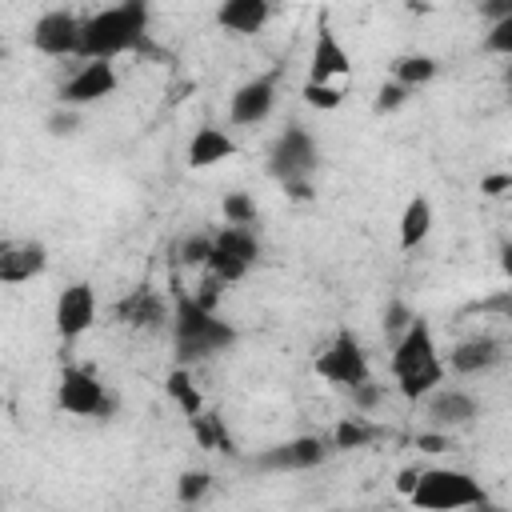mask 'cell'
I'll list each match as a JSON object with an SVG mask.
<instances>
[{
	"label": "cell",
	"instance_id": "6da1fadb",
	"mask_svg": "<svg viewBox=\"0 0 512 512\" xmlns=\"http://www.w3.org/2000/svg\"><path fill=\"white\" fill-rule=\"evenodd\" d=\"M388 372L396 380V392L404 400H428L440 384H444V356L436 348V332L428 316H412V324L392 340V356H388Z\"/></svg>",
	"mask_w": 512,
	"mask_h": 512
},
{
	"label": "cell",
	"instance_id": "7a4b0ae2",
	"mask_svg": "<svg viewBox=\"0 0 512 512\" xmlns=\"http://www.w3.org/2000/svg\"><path fill=\"white\" fill-rule=\"evenodd\" d=\"M148 20H152L148 0H116V4L84 16L80 60H116L124 52H144Z\"/></svg>",
	"mask_w": 512,
	"mask_h": 512
},
{
	"label": "cell",
	"instance_id": "3957f363",
	"mask_svg": "<svg viewBox=\"0 0 512 512\" xmlns=\"http://www.w3.org/2000/svg\"><path fill=\"white\" fill-rule=\"evenodd\" d=\"M172 348H176V364H204L220 352H228L236 344V328L208 304H200L196 296L180 292L172 300Z\"/></svg>",
	"mask_w": 512,
	"mask_h": 512
},
{
	"label": "cell",
	"instance_id": "277c9868",
	"mask_svg": "<svg viewBox=\"0 0 512 512\" xmlns=\"http://www.w3.org/2000/svg\"><path fill=\"white\" fill-rule=\"evenodd\" d=\"M412 508H432V512H456V508H480L488 504V492L476 476L460 468H420L416 484L408 492Z\"/></svg>",
	"mask_w": 512,
	"mask_h": 512
},
{
	"label": "cell",
	"instance_id": "5b68a950",
	"mask_svg": "<svg viewBox=\"0 0 512 512\" xmlns=\"http://www.w3.org/2000/svg\"><path fill=\"white\" fill-rule=\"evenodd\" d=\"M56 404H60V412L80 416V420H112L116 408H120L116 392L92 368H84V364H64L60 368Z\"/></svg>",
	"mask_w": 512,
	"mask_h": 512
},
{
	"label": "cell",
	"instance_id": "8992f818",
	"mask_svg": "<svg viewBox=\"0 0 512 512\" xmlns=\"http://www.w3.org/2000/svg\"><path fill=\"white\" fill-rule=\"evenodd\" d=\"M316 376L328 380L332 388L348 392L364 380H372V364H368V352L360 344V336L352 328H336V336L316 352Z\"/></svg>",
	"mask_w": 512,
	"mask_h": 512
},
{
	"label": "cell",
	"instance_id": "52a82bcc",
	"mask_svg": "<svg viewBox=\"0 0 512 512\" xmlns=\"http://www.w3.org/2000/svg\"><path fill=\"white\" fill-rule=\"evenodd\" d=\"M268 172L284 184H296V180H316L320 172V144L316 136L304 128V124H288L272 148H268Z\"/></svg>",
	"mask_w": 512,
	"mask_h": 512
},
{
	"label": "cell",
	"instance_id": "ba28073f",
	"mask_svg": "<svg viewBox=\"0 0 512 512\" xmlns=\"http://www.w3.org/2000/svg\"><path fill=\"white\" fill-rule=\"evenodd\" d=\"M280 72H284V68H268V72L244 80V84L228 96V120H232L236 128H256V124H264V120L272 116L276 96H280Z\"/></svg>",
	"mask_w": 512,
	"mask_h": 512
},
{
	"label": "cell",
	"instance_id": "9c48e42d",
	"mask_svg": "<svg viewBox=\"0 0 512 512\" xmlns=\"http://www.w3.org/2000/svg\"><path fill=\"white\" fill-rule=\"evenodd\" d=\"M116 88H120V72H116L112 60H84V64L56 88V104L88 108V104L108 100Z\"/></svg>",
	"mask_w": 512,
	"mask_h": 512
},
{
	"label": "cell",
	"instance_id": "30bf717a",
	"mask_svg": "<svg viewBox=\"0 0 512 512\" xmlns=\"http://www.w3.org/2000/svg\"><path fill=\"white\" fill-rule=\"evenodd\" d=\"M336 448H332V436L324 440V436H292V440H280V444H272V448H264L260 456H256V468L260 472H312V468H320L328 456H332Z\"/></svg>",
	"mask_w": 512,
	"mask_h": 512
},
{
	"label": "cell",
	"instance_id": "8fae6325",
	"mask_svg": "<svg viewBox=\"0 0 512 512\" xmlns=\"http://www.w3.org/2000/svg\"><path fill=\"white\" fill-rule=\"evenodd\" d=\"M80 36H84V20L68 8H52L44 16H36L28 40L40 56H52V60H64V56H80Z\"/></svg>",
	"mask_w": 512,
	"mask_h": 512
},
{
	"label": "cell",
	"instance_id": "7c38bea8",
	"mask_svg": "<svg viewBox=\"0 0 512 512\" xmlns=\"http://www.w3.org/2000/svg\"><path fill=\"white\" fill-rule=\"evenodd\" d=\"M96 288L88 280H72L56 292V304H52V328L60 340H80L92 324H96Z\"/></svg>",
	"mask_w": 512,
	"mask_h": 512
},
{
	"label": "cell",
	"instance_id": "4fadbf2b",
	"mask_svg": "<svg viewBox=\"0 0 512 512\" xmlns=\"http://www.w3.org/2000/svg\"><path fill=\"white\" fill-rule=\"evenodd\" d=\"M112 316H116V324H124L132 332H160L172 324V300L164 292H156L152 284H140L116 300Z\"/></svg>",
	"mask_w": 512,
	"mask_h": 512
},
{
	"label": "cell",
	"instance_id": "5bb4252c",
	"mask_svg": "<svg viewBox=\"0 0 512 512\" xmlns=\"http://www.w3.org/2000/svg\"><path fill=\"white\" fill-rule=\"evenodd\" d=\"M352 72V56L348 48L340 44V36L332 32L328 20L316 24V40H312V56H308V80H320V84H336L340 76Z\"/></svg>",
	"mask_w": 512,
	"mask_h": 512
},
{
	"label": "cell",
	"instance_id": "9a60e30c",
	"mask_svg": "<svg viewBox=\"0 0 512 512\" xmlns=\"http://www.w3.org/2000/svg\"><path fill=\"white\" fill-rule=\"evenodd\" d=\"M48 268V248L32 236L24 240H4L0 244V280L4 284H28L36 276H44Z\"/></svg>",
	"mask_w": 512,
	"mask_h": 512
},
{
	"label": "cell",
	"instance_id": "2e32d148",
	"mask_svg": "<svg viewBox=\"0 0 512 512\" xmlns=\"http://www.w3.org/2000/svg\"><path fill=\"white\" fill-rule=\"evenodd\" d=\"M500 360H504V344H500L496 336H488V332L464 336V340H456V344L448 348V368H452L456 376H484V372H492Z\"/></svg>",
	"mask_w": 512,
	"mask_h": 512
},
{
	"label": "cell",
	"instance_id": "e0dca14e",
	"mask_svg": "<svg viewBox=\"0 0 512 512\" xmlns=\"http://www.w3.org/2000/svg\"><path fill=\"white\" fill-rule=\"evenodd\" d=\"M424 412H428V424H432V428L452 432V428L472 424V420L480 416V404H476V396H472V392L440 384V388H436V392L424 400Z\"/></svg>",
	"mask_w": 512,
	"mask_h": 512
},
{
	"label": "cell",
	"instance_id": "ac0fdd59",
	"mask_svg": "<svg viewBox=\"0 0 512 512\" xmlns=\"http://www.w3.org/2000/svg\"><path fill=\"white\" fill-rule=\"evenodd\" d=\"M240 152V144L232 140L228 128L220 124H200L188 140V168H216L224 160H232Z\"/></svg>",
	"mask_w": 512,
	"mask_h": 512
},
{
	"label": "cell",
	"instance_id": "d6986e66",
	"mask_svg": "<svg viewBox=\"0 0 512 512\" xmlns=\"http://www.w3.org/2000/svg\"><path fill=\"white\" fill-rule=\"evenodd\" d=\"M272 20V0H220L216 24L232 36H256Z\"/></svg>",
	"mask_w": 512,
	"mask_h": 512
},
{
	"label": "cell",
	"instance_id": "ffe728a7",
	"mask_svg": "<svg viewBox=\"0 0 512 512\" xmlns=\"http://www.w3.org/2000/svg\"><path fill=\"white\" fill-rule=\"evenodd\" d=\"M436 224V212H432V200L428 196H412L400 212V224H396V240H400V252H416L428 232Z\"/></svg>",
	"mask_w": 512,
	"mask_h": 512
},
{
	"label": "cell",
	"instance_id": "44dd1931",
	"mask_svg": "<svg viewBox=\"0 0 512 512\" xmlns=\"http://www.w3.org/2000/svg\"><path fill=\"white\" fill-rule=\"evenodd\" d=\"M188 428H192V436H196V444L204 448V452H220V456H236V440H232V432H228V424H224V416L220 412H196V416H188Z\"/></svg>",
	"mask_w": 512,
	"mask_h": 512
},
{
	"label": "cell",
	"instance_id": "7402d4cb",
	"mask_svg": "<svg viewBox=\"0 0 512 512\" xmlns=\"http://www.w3.org/2000/svg\"><path fill=\"white\" fill-rule=\"evenodd\" d=\"M212 236H216V252L236 256V260H244L248 268L260 260V240H256L252 228H244V224H224V228H216Z\"/></svg>",
	"mask_w": 512,
	"mask_h": 512
},
{
	"label": "cell",
	"instance_id": "603a6c76",
	"mask_svg": "<svg viewBox=\"0 0 512 512\" xmlns=\"http://www.w3.org/2000/svg\"><path fill=\"white\" fill-rule=\"evenodd\" d=\"M164 392H168V400H172L184 416L204 412V396H200V388H196V380H192V368H188V364H176V368L168 372Z\"/></svg>",
	"mask_w": 512,
	"mask_h": 512
},
{
	"label": "cell",
	"instance_id": "cb8c5ba5",
	"mask_svg": "<svg viewBox=\"0 0 512 512\" xmlns=\"http://www.w3.org/2000/svg\"><path fill=\"white\" fill-rule=\"evenodd\" d=\"M372 440H380V428L364 416V412H356V416H344L336 428H332V448L336 452H352V448H368Z\"/></svg>",
	"mask_w": 512,
	"mask_h": 512
},
{
	"label": "cell",
	"instance_id": "d4e9b609",
	"mask_svg": "<svg viewBox=\"0 0 512 512\" xmlns=\"http://www.w3.org/2000/svg\"><path fill=\"white\" fill-rule=\"evenodd\" d=\"M436 72H440V60L428 56V52H404V56L392 60V76L404 80L408 88H424V84H432Z\"/></svg>",
	"mask_w": 512,
	"mask_h": 512
},
{
	"label": "cell",
	"instance_id": "484cf974",
	"mask_svg": "<svg viewBox=\"0 0 512 512\" xmlns=\"http://www.w3.org/2000/svg\"><path fill=\"white\" fill-rule=\"evenodd\" d=\"M216 248V236L212 232H188L180 244H176V260L184 268H208V256Z\"/></svg>",
	"mask_w": 512,
	"mask_h": 512
},
{
	"label": "cell",
	"instance_id": "4316f807",
	"mask_svg": "<svg viewBox=\"0 0 512 512\" xmlns=\"http://www.w3.org/2000/svg\"><path fill=\"white\" fill-rule=\"evenodd\" d=\"M220 212H224V224H244V228H252V224L260 220V208H256V200H252L244 188L228 192V196L220 200Z\"/></svg>",
	"mask_w": 512,
	"mask_h": 512
},
{
	"label": "cell",
	"instance_id": "83f0119b",
	"mask_svg": "<svg viewBox=\"0 0 512 512\" xmlns=\"http://www.w3.org/2000/svg\"><path fill=\"white\" fill-rule=\"evenodd\" d=\"M212 484H216L212 472H204V468H188V472L176 476V500H180V504H200V500L212 492Z\"/></svg>",
	"mask_w": 512,
	"mask_h": 512
},
{
	"label": "cell",
	"instance_id": "f1b7e54d",
	"mask_svg": "<svg viewBox=\"0 0 512 512\" xmlns=\"http://www.w3.org/2000/svg\"><path fill=\"white\" fill-rule=\"evenodd\" d=\"M300 96H304V104L316 108V112H336V108L344 104V88H340V84H320V80H304Z\"/></svg>",
	"mask_w": 512,
	"mask_h": 512
},
{
	"label": "cell",
	"instance_id": "f546056e",
	"mask_svg": "<svg viewBox=\"0 0 512 512\" xmlns=\"http://www.w3.org/2000/svg\"><path fill=\"white\" fill-rule=\"evenodd\" d=\"M412 92H416V88H408L404 80H396V76H392V80H384V84L376 88L372 108H376V112H384V116H388V112H400V108L412 100Z\"/></svg>",
	"mask_w": 512,
	"mask_h": 512
},
{
	"label": "cell",
	"instance_id": "4dcf8cb0",
	"mask_svg": "<svg viewBox=\"0 0 512 512\" xmlns=\"http://www.w3.org/2000/svg\"><path fill=\"white\" fill-rule=\"evenodd\" d=\"M484 48H488L492 56L512 60V12L492 16V24H488V32H484Z\"/></svg>",
	"mask_w": 512,
	"mask_h": 512
},
{
	"label": "cell",
	"instance_id": "1f68e13d",
	"mask_svg": "<svg viewBox=\"0 0 512 512\" xmlns=\"http://www.w3.org/2000/svg\"><path fill=\"white\" fill-rule=\"evenodd\" d=\"M44 128H48V136H72V132L80 128V108H68V104H56V108L48 112V120H44Z\"/></svg>",
	"mask_w": 512,
	"mask_h": 512
},
{
	"label": "cell",
	"instance_id": "d6a6232c",
	"mask_svg": "<svg viewBox=\"0 0 512 512\" xmlns=\"http://www.w3.org/2000/svg\"><path fill=\"white\" fill-rule=\"evenodd\" d=\"M412 316H416V312H412V308H408L400 296H392V300L384 304V332L396 340V336H400V332L412 324Z\"/></svg>",
	"mask_w": 512,
	"mask_h": 512
},
{
	"label": "cell",
	"instance_id": "836d02e7",
	"mask_svg": "<svg viewBox=\"0 0 512 512\" xmlns=\"http://www.w3.org/2000/svg\"><path fill=\"white\" fill-rule=\"evenodd\" d=\"M348 396H352V408H356V412H372V408L384 400V388H380L376 380H364V384L348 388Z\"/></svg>",
	"mask_w": 512,
	"mask_h": 512
},
{
	"label": "cell",
	"instance_id": "e575fe53",
	"mask_svg": "<svg viewBox=\"0 0 512 512\" xmlns=\"http://www.w3.org/2000/svg\"><path fill=\"white\" fill-rule=\"evenodd\" d=\"M472 312H484V316H500V320H512V284H508V288H500L496 296H488V300L472 304Z\"/></svg>",
	"mask_w": 512,
	"mask_h": 512
},
{
	"label": "cell",
	"instance_id": "d590c367",
	"mask_svg": "<svg viewBox=\"0 0 512 512\" xmlns=\"http://www.w3.org/2000/svg\"><path fill=\"white\" fill-rule=\"evenodd\" d=\"M416 448L436 456V452H448L452 444H448V432H444V428H432V432H420V436H416Z\"/></svg>",
	"mask_w": 512,
	"mask_h": 512
},
{
	"label": "cell",
	"instance_id": "8d00e7d4",
	"mask_svg": "<svg viewBox=\"0 0 512 512\" xmlns=\"http://www.w3.org/2000/svg\"><path fill=\"white\" fill-rule=\"evenodd\" d=\"M480 192H484V196H508V192H512V172L480 176Z\"/></svg>",
	"mask_w": 512,
	"mask_h": 512
},
{
	"label": "cell",
	"instance_id": "74e56055",
	"mask_svg": "<svg viewBox=\"0 0 512 512\" xmlns=\"http://www.w3.org/2000/svg\"><path fill=\"white\" fill-rule=\"evenodd\" d=\"M416 472H420V468H400V480H396V488H400L404 496L412 492V484H416Z\"/></svg>",
	"mask_w": 512,
	"mask_h": 512
},
{
	"label": "cell",
	"instance_id": "f35d334b",
	"mask_svg": "<svg viewBox=\"0 0 512 512\" xmlns=\"http://www.w3.org/2000/svg\"><path fill=\"white\" fill-rule=\"evenodd\" d=\"M500 272L508 276V284H512V240L500 248Z\"/></svg>",
	"mask_w": 512,
	"mask_h": 512
},
{
	"label": "cell",
	"instance_id": "ab89813d",
	"mask_svg": "<svg viewBox=\"0 0 512 512\" xmlns=\"http://www.w3.org/2000/svg\"><path fill=\"white\" fill-rule=\"evenodd\" d=\"M504 12H512V0H500L496 4V16H504Z\"/></svg>",
	"mask_w": 512,
	"mask_h": 512
},
{
	"label": "cell",
	"instance_id": "60d3db41",
	"mask_svg": "<svg viewBox=\"0 0 512 512\" xmlns=\"http://www.w3.org/2000/svg\"><path fill=\"white\" fill-rule=\"evenodd\" d=\"M504 84H508V96H512V68H508V80Z\"/></svg>",
	"mask_w": 512,
	"mask_h": 512
}]
</instances>
